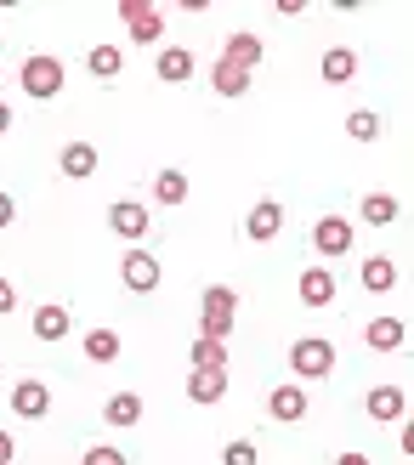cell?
Listing matches in <instances>:
<instances>
[{"instance_id": "9", "label": "cell", "mask_w": 414, "mask_h": 465, "mask_svg": "<svg viewBox=\"0 0 414 465\" xmlns=\"http://www.w3.org/2000/svg\"><path fill=\"white\" fill-rule=\"evenodd\" d=\"M279 227H284V204H279V199H256V204H250V216H244V232H250L256 244L279 239Z\"/></svg>"}, {"instance_id": "26", "label": "cell", "mask_w": 414, "mask_h": 465, "mask_svg": "<svg viewBox=\"0 0 414 465\" xmlns=\"http://www.w3.org/2000/svg\"><path fill=\"white\" fill-rule=\"evenodd\" d=\"M85 358L91 363H113V358H120V335H113V330H91L85 335Z\"/></svg>"}, {"instance_id": "27", "label": "cell", "mask_w": 414, "mask_h": 465, "mask_svg": "<svg viewBox=\"0 0 414 465\" xmlns=\"http://www.w3.org/2000/svg\"><path fill=\"white\" fill-rule=\"evenodd\" d=\"M193 369H227V341L199 335V341H193Z\"/></svg>"}, {"instance_id": "30", "label": "cell", "mask_w": 414, "mask_h": 465, "mask_svg": "<svg viewBox=\"0 0 414 465\" xmlns=\"http://www.w3.org/2000/svg\"><path fill=\"white\" fill-rule=\"evenodd\" d=\"M80 465H125V454H120V449H85Z\"/></svg>"}, {"instance_id": "15", "label": "cell", "mask_w": 414, "mask_h": 465, "mask_svg": "<svg viewBox=\"0 0 414 465\" xmlns=\"http://www.w3.org/2000/svg\"><path fill=\"white\" fill-rule=\"evenodd\" d=\"M68 330H74V318H68V307H57V301H45V307H34V335H40V341H63Z\"/></svg>"}, {"instance_id": "35", "label": "cell", "mask_w": 414, "mask_h": 465, "mask_svg": "<svg viewBox=\"0 0 414 465\" xmlns=\"http://www.w3.org/2000/svg\"><path fill=\"white\" fill-rule=\"evenodd\" d=\"M6 131H12V108H6V103H0V136H6Z\"/></svg>"}, {"instance_id": "3", "label": "cell", "mask_w": 414, "mask_h": 465, "mask_svg": "<svg viewBox=\"0 0 414 465\" xmlns=\"http://www.w3.org/2000/svg\"><path fill=\"white\" fill-rule=\"evenodd\" d=\"M17 85L29 91L34 103H52V97H63V63H57V57H45V52H34L29 63L17 68Z\"/></svg>"}, {"instance_id": "34", "label": "cell", "mask_w": 414, "mask_h": 465, "mask_svg": "<svg viewBox=\"0 0 414 465\" xmlns=\"http://www.w3.org/2000/svg\"><path fill=\"white\" fill-rule=\"evenodd\" d=\"M0 465H12V431H0Z\"/></svg>"}, {"instance_id": "22", "label": "cell", "mask_w": 414, "mask_h": 465, "mask_svg": "<svg viewBox=\"0 0 414 465\" xmlns=\"http://www.w3.org/2000/svg\"><path fill=\"white\" fill-rule=\"evenodd\" d=\"M85 68H91L97 80H120L125 57H120V45H91V52H85Z\"/></svg>"}, {"instance_id": "16", "label": "cell", "mask_w": 414, "mask_h": 465, "mask_svg": "<svg viewBox=\"0 0 414 465\" xmlns=\"http://www.w3.org/2000/svg\"><path fill=\"white\" fill-rule=\"evenodd\" d=\"M57 165H63V176H74V182H85L91 171H97V148H91V143H63V153H57Z\"/></svg>"}, {"instance_id": "4", "label": "cell", "mask_w": 414, "mask_h": 465, "mask_svg": "<svg viewBox=\"0 0 414 465\" xmlns=\"http://www.w3.org/2000/svg\"><path fill=\"white\" fill-rule=\"evenodd\" d=\"M120 17L131 23L136 45H159V40H165V17H159L153 0H120Z\"/></svg>"}, {"instance_id": "20", "label": "cell", "mask_w": 414, "mask_h": 465, "mask_svg": "<svg viewBox=\"0 0 414 465\" xmlns=\"http://www.w3.org/2000/svg\"><path fill=\"white\" fill-rule=\"evenodd\" d=\"M261 52H267V45H261V35H227V63H239V68H250V74H256V63H261Z\"/></svg>"}, {"instance_id": "33", "label": "cell", "mask_w": 414, "mask_h": 465, "mask_svg": "<svg viewBox=\"0 0 414 465\" xmlns=\"http://www.w3.org/2000/svg\"><path fill=\"white\" fill-rule=\"evenodd\" d=\"M335 465H370V454H358V449H347V454H340Z\"/></svg>"}, {"instance_id": "1", "label": "cell", "mask_w": 414, "mask_h": 465, "mask_svg": "<svg viewBox=\"0 0 414 465\" xmlns=\"http://www.w3.org/2000/svg\"><path fill=\"white\" fill-rule=\"evenodd\" d=\"M290 369H295V381H324L335 375V341L330 335H301L290 346Z\"/></svg>"}, {"instance_id": "23", "label": "cell", "mask_w": 414, "mask_h": 465, "mask_svg": "<svg viewBox=\"0 0 414 465\" xmlns=\"http://www.w3.org/2000/svg\"><path fill=\"white\" fill-rule=\"evenodd\" d=\"M143 420V398L136 391H113L108 398V426H136Z\"/></svg>"}, {"instance_id": "14", "label": "cell", "mask_w": 414, "mask_h": 465, "mask_svg": "<svg viewBox=\"0 0 414 465\" xmlns=\"http://www.w3.org/2000/svg\"><path fill=\"white\" fill-rule=\"evenodd\" d=\"M318 74H324L330 85H347V80L358 74V52H352V45H330L324 63H318Z\"/></svg>"}, {"instance_id": "31", "label": "cell", "mask_w": 414, "mask_h": 465, "mask_svg": "<svg viewBox=\"0 0 414 465\" xmlns=\"http://www.w3.org/2000/svg\"><path fill=\"white\" fill-rule=\"evenodd\" d=\"M12 222H17V199L0 193V227H12Z\"/></svg>"}, {"instance_id": "28", "label": "cell", "mask_w": 414, "mask_h": 465, "mask_svg": "<svg viewBox=\"0 0 414 465\" xmlns=\"http://www.w3.org/2000/svg\"><path fill=\"white\" fill-rule=\"evenodd\" d=\"M347 131L358 136V143H375V136H380V114L375 108H352L347 114Z\"/></svg>"}, {"instance_id": "21", "label": "cell", "mask_w": 414, "mask_h": 465, "mask_svg": "<svg viewBox=\"0 0 414 465\" xmlns=\"http://www.w3.org/2000/svg\"><path fill=\"white\" fill-rule=\"evenodd\" d=\"M358 216H363V222H370V227H392V222L403 216V204H398L392 193H370V199H363V204H358Z\"/></svg>"}, {"instance_id": "2", "label": "cell", "mask_w": 414, "mask_h": 465, "mask_svg": "<svg viewBox=\"0 0 414 465\" xmlns=\"http://www.w3.org/2000/svg\"><path fill=\"white\" fill-rule=\"evenodd\" d=\"M233 312H239V290L211 284V290H204V312H199V335L227 341V335H233Z\"/></svg>"}, {"instance_id": "29", "label": "cell", "mask_w": 414, "mask_h": 465, "mask_svg": "<svg viewBox=\"0 0 414 465\" xmlns=\"http://www.w3.org/2000/svg\"><path fill=\"white\" fill-rule=\"evenodd\" d=\"M256 460H261V454H256V443H244V437L222 449V465H256Z\"/></svg>"}, {"instance_id": "8", "label": "cell", "mask_w": 414, "mask_h": 465, "mask_svg": "<svg viewBox=\"0 0 414 465\" xmlns=\"http://www.w3.org/2000/svg\"><path fill=\"white\" fill-rule=\"evenodd\" d=\"M108 227L120 232V239L136 244V239L148 232V204H143V199H113V204H108Z\"/></svg>"}, {"instance_id": "19", "label": "cell", "mask_w": 414, "mask_h": 465, "mask_svg": "<svg viewBox=\"0 0 414 465\" xmlns=\"http://www.w3.org/2000/svg\"><path fill=\"white\" fill-rule=\"evenodd\" d=\"M211 85H216V97H244V91H250V68H239V63H216L211 68Z\"/></svg>"}, {"instance_id": "32", "label": "cell", "mask_w": 414, "mask_h": 465, "mask_svg": "<svg viewBox=\"0 0 414 465\" xmlns=\"http://www.w3.org/2000/svg\"><path fill=\"white\" fill-rule=\"evenodd\" d=\"M12 307H17V290L6 284V278H0V312H12Z\"/></svg>"}, {"instance_id": "17", "label": "cell", "mask_w": 414, "mask_h": 465, "mask_svg": "<svg viewBox=\"0 0 414 465\" xmlns=\"http://www.w3.org/2000/svg\"><path fill=\"white\" fill-rule=\"evenodd\" d=\"M301 301H307V307H330V301H335V272L330 267H307L301 272Z\"/></svg>"}, {"instance_id": "6", "label": "cell", "mask_w": 414, "mask_h": 465, "mask_svg": "<svg viewBox=\"0 0 414 465\" xmlns=\"http://www.w3.org/2000/svg\"><path fill=\"white\" fill-rule=\"evenodd\" d=\"M120 278H125V290H131V295H153V290H159V278H165V267H159L148 250H125Z\"/></svg>"}, {"instance_id": "24", "label": "cell", "mask_w": 414, "mask_h": 465, "mask_svg": "<svg viewBox=\"0 0 414 465\" xmlns=\"http://www.w3.org/2000/svg\"><path fill=\"white\" fill-rule=\"evenodd\" d=\"M358 278H363V290H375V295H380V290H392V284H398V267L386 262V255H370Z\"/></svg>"}, {"instance_id": "5", "label": "cell", "mask_w": 414, "mask_h": 465, "mask_svg": "<svg viewBox=\"0 0 414 465\" xmlns=\"http://www.w3.org/2000/svg\"><path fill=\"white\" fill-rule=\"evenodd\" d=\"M312 250L324 255V262H340V255L352 250V222L347 216H318L312 222Z\"/></svg>"}, {"instance_id": "10", "label": "cell", "mask_w": 414, "mask_h": 465, "mask_svg": "<svg viewBox=\"0 0 414 465\" xmlns=\"http://www.w3.org/2000/svg\"><path fill=\"white\" fill-rule=\"evenodd\" d=\"M45 409H52V386L45 381H17L12 386V414L17 420H40Z\"/></svg>"}, {"instance_id": "11", "label": "cell", "mask_w": 414, "mask_h": 465, "mask_svg": "<svg viewBox=\"0 0 414 465\" xmlns=\"http://www.w3.org/2000/svg\"><path fill=\"white\" fill-rule=\"evenodd\" d=\"M363 409H370V420H380V426H398L403 420V409H409V398H403V386H375L370 398H363Z\"/></svg>"}, {"instance_id": "13", "label": "cell", "mask_w": 414, "mask_h": 465, "mask_svg": "<svg viewBox=\"0 0 414 465\" xmlns=\"http://www.w3.org/2000/svg\"><path fill=\"white\" fill-rule=\"evenodd\" d=\"M227 398V369H193V381H188V403L199 409H211Z\"/></svg>"}, {"instance_id": "25", "label": "cell", "mask_w": 414, "mask_h": 465, "mask_svg": "<svg viewBox=\"0 0 414 465\" xmlns=\"http://www.w3.org/2000/svg\"><path fill=\"white\" fill-rule=\"evenodd\" d=\"M153 199L159 204H182V199H188V176H182V171H159L153 176Z\"/></svg>"}, {"instance_id": "18", "label": "cell", "mask_w": 414, "mask_h": 465, "mask_svg": "<svg viewBox=\"0 0 414 465\" xmlns=\"http://www.w3.org/2000/svg\"><path fill=\"white\" fill-rule=\"evenodd\" d=\"M403 335H409V323H403V318H375L370 330H363V341H370L375 352H398Z\"/></svg>"}, {"instance_id": "7", "label": "cell", "mask_w": 414, "mask_h": 465, "mask_svg": "<svg viewBox=\"0 0 414 465\" xmlns=\"http://www.w3.org/2000/svg\"><path fill=\"white\" fill-rule=\"evenodd\" d=\"M267 414H272L279 426H301V420H307V391L295 386V381L272 386V391H267Z\"/></svg>"}, {"instance_id": "12", "label": "cell", "mask_w": 414, "mask_h": 465, "mask_svg": "<svg viewBox=\"0 0 414 465\" xmlns=\"http://www.w3.org/2000/svg\"><path fill=\"white\" fill-rule=\"evenodd\" d=\"M193 52H188V45H165V52H159L153 57V74L159 80H165V85H182V80H193Z\"/></svg>"}]
</instances>
